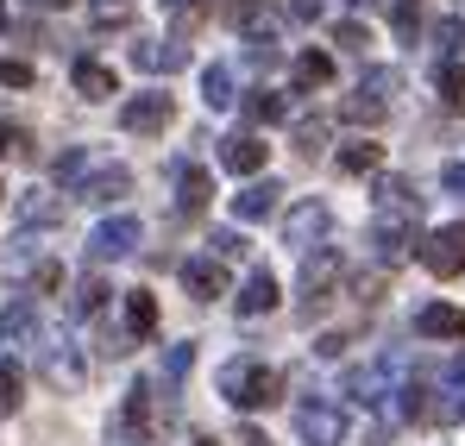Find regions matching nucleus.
<instances>
[{
    "instance_id": "obj_1",
    "label": "nucleus",
    "mask_w": 465,
    "mask_h": 446,
    "mask_svg": "<svg viewBox=\"0 0 465 446\" xmlns=\"http://www.w3.org/2000/svg\"><path fill=\"white\" fill-rule=\"evenodd\" d=\"M214 383H221V396H227V402L239 409V415H252V409H271V402H277V390H283V377L271 372L264 359H252V352L227 359Z\"/></svg>"
},
{
    "instance_id": "obj_2",
    "label": "nucleus",
    "mask_w": 465,
    "mask_h": 446,
    "mask_svg": "<svg viewBox=\"0 0 465 446\" xmlns=\"http://www.w3.org/2000/svg\"><path fill=\"white\" fill-rule=\"evenodd\" d=\"M396 390H402V352H378L371 365L346 372V396H352V402H365V409H384Z\"/></svg>"
},
{
    "instance_id": "obj_3",
    "label": "nucleus",
    "mask_w": 465,
    "mask_h": 446,
    "mask_svg": "<svg viewBox=\"0 0 465 446\" xmlns=\"http://www.w3.org/2000/svg\"><path fill=\"white\" fill-rule=\"evenodd\" d=\"M139 239H145V226L133 221V214H114V221H101L88 233V258H94V264H120V258L139 252Z\"/></svg>"
},
{
    "instance_id": "obj_4",
    "label": "nucleus",
    "mask_w": 465,
    "mask_h": 446,
    "mask_svg": "<svg viewBox=\"0 0 465 446\" xmlns=\"http://www.w3.org/2000/svg\"><path fill=\"white\" fill-rule=\"evenodd\" d=\"M365 245H371V258L390 271V264H402L421 239H415V221H409V214H378V221H371V233H365Z\"/></svg>"
},
{
    "instance_id": "obj_5",
    "label": "nucleus",
    "mask_w": 465,
    "mask_h": 446,
    "mask_svg": "<svg viewBox=\"0 0 465 446\" xmlns=\"http://www.w3.org/2000/svg\"><path fill=\"white\" fill-rule=\"evenodd\" d=\"M415 258L434 271V277H460L465 271V221H453V226H434L421 245H415Z\"/></svg>"
},
{
    "instance_id": "obj_6",
    "label": "nucleus",
    "mask_w": 465,
    "mask_h": 446,
    "mask_svg": "<svg viewBox=\"0 0 465 446\" xmlns=\"http://www.w3.org/2000/svg\"><path fill=\"white\" fill-rule=\"evenodd\" d=\"M296 434H302L309 446H340L346 441V409L327 402V396H314V402L296 409Z\"/></svg>"
},
{
    "instance_id": "obj_7",
    "label": "nucleus",
    "mask_w": 465,
    "mask_h": 446,
    "mask_svg": "<svg viewBox=\"0 0 465 446\" xmlns=\"http://www.w3.org/2000/svg\"><path fill=\"white\" fill-rule=\"evenodd\" d=\"M333 283H340V245H314V258L302 264V314L309 321L321 302H333Z\"/></svg>"
},
{
    "instance_id": "obj_8",
    "label": "nucleus",
    "mask_w": 465,
    "mask_h": 446,
    "mask_svg": "<svg viewBox=\"0 0 465 446\" xmlns=\"http://www.w3.org/2000/svg\"><path fill=\"white\" fill-rule=\"evenodd\" d=\"M170 120H176V101H170L163 88H152V94H133V101L120 107V126H126V133H139V139H145V133H163Z\"/></svg>"
},
{
    "instance_id": "obj_9",
    "label": "nucleus",
    "mask_w": 465,
    "mask_h": 446,
    "mask_svg": "<svg viewBox=\"0 0 465 446\" xmlns=\"http://www.w3.org/2000/svg\"><path fill=\"white\" fill-rule=\"evenodd\" d=\"M38 372H45V383H57V390H82L88 365H82V352L70 340H51V346H38Z\"/></svg>"
},
{
    "instance_id": "obj_10",
    "label": "nucleus",
    "mask_w": 465,
    "mask_h": 446,
    "mask_svg": "<svg viewBox=\"0 0 465 446\" xmlns=\"http://www.w3.org/2000/svg\"><path fill=\"white\" fill-rule=\"evenodd\" d=\"M176 277H183V290H189L195 302L227 296V264H221V258H208V252H202V258H183V264H176Z\"/></svg>"
},
{
    "instance_id": "obj_11",
    "label": "nucleus",
    "mask_w": 465,
    "mask_h": 446,
    "mask_svg": "<svg viewBox=\"0 0 465 446\" xmlns=\"http://www.w3.org/2000/svg\"><path fill=\"white\" fill-rule=\"evenodd\" d=\"M327 226H333V214H327V202H296V208H290V221H283V245H296V252H302V245H314V239H327Z\"/></svg>"
},
{
    "instance_id": "obj_12",
    "label": "nucleus",
    "mask_w": 465,
    "mask_h": 446,
    "mask_svg": "<svg viewBox=\"0 0 465 446\" xmlns=\"http://www.w3.org/2000/svg\"><path fill=\"white\" fill-rule=\"evenodd\" d=\"M415 333H421V340H460L465 346V308H453V302L415 308Z\"/></svg>"
},
{
    "instance_id": "obj_13",
    "label": "nucleus",
    "mask_w": 465,
    "mask_h": 446,
    "mask_svg": "<svg viewBox=\"0 0 465 446\" xmlns=\"http://www.w3.org/2000/svg\"><path fill=\"white\" fill-rule=\"evenodd\" d=\"M170 176H176V214L189 221V214H202L208 208V195H214V176L208 170H195V164H170Z\"/></svg>"
},
{
    "instance_id": "obj_14",
    "label": "nucleus",
    "mask_w": 465,
    "mask_h": 446,
    "mask_svg": "<svg viewBox=\"0 0 465 446\" xmlns=\"http://www.w3.org/2000/svg\"><path fill=\"white\" fill-rule=\"evenodd\" d=\"M277 208H283V189H277L271 176H264V183H245V189L232 195V214H239V221H271Z\"/></svg>"
},
{
    "instance_id": "obj_15",
    "label": "nucleus",
    "mask_w": 465,
    "mask_h": 446,
    "mask_svg": "<svg viewBox=\"0 0 465 446\" xmlns=\"http://www.w3.org/2000/svg\"><path fill=\"white\" fill-rule=\"evenodd\" d=\"M264 151L252 133H232V139H221V170H232V176H258L264 170Z\"/></svg>"
},
{
    "instance_id": "obj_16",
    "label": "nucleus",
    "mask_w": 465,
    "mask_h": 446,
    "mask_svg": "<svg viewBox=\"0 0 465 446\" xmlns=\"http://www.w3.org/2000/svg\"><path fill=\"white\" fill-rule=\"evenodd\" d=\"M232 308H239V321L271 314V308H277V277H271V271H252V277H245V290L232 296Z\"/></svg>"
},
{
    "instance_id": "obj_17",
    "label": "nucleus",
    "mask_w": 465,
    "mask_h": 446,
    "mask_svg": "<svg viewBox=\"0 0 465 446\" xmlns=\"http://www.w3.org/2000/svg\"><path fill=\"white\" fill-rule=\"evenodd\" d=\"M126 189H133V170H126V164H107V170H94V176L82 183L76 195H82V202H94V208H107V202H120Z\"/></svg>"
},
{
    "instance_id": "obj_18",
    "label": "nucleus",
    "mask_w": 465,
    "mask_h": 446,
    "mask_svg": "<svg viewBox=\"0 0 465 446\" xmlns=\"http://www.w3.org/2000/svg\"><path fill=\"white\" fill-rule=\"evenodd\" d=\"M13 221L25 226V233H32V226H57V221H64V202L45 195V189H25V195L13 202Z\"/></svg>"
},
{
    "instance_id": "obj_19",
    "label": "nucleus",
    "mask_w": 465,
    "mask_h": 446,
    "mask_svg": "<svg viewBox=\"0 0 465 446\" xmlns=\"http://www.w3.org/2000/svg\"><path fill=\"white\" fill-rule=\"evenodd\" d=\"M183 64H189V51H183V45H163V38H139V45H133V70H183Z\"/></svg>"
},
{
    "instance_id": "obj_20",
    "label": "nucleus",
    "mask_w": 465,
    "mask_h": 446,
    "mask_svg": "<svg viewBox=\"0 0 465 446\" xmlns=\"http://www.w3.org/2000/svg\"><path fill=\"white\" fill-rule=\"evenodd\" d=\"M0 340H6V346H32V340H38V308L25 296L0 308Z\"/></svg>"
},
{
    "instance_id": "obj_21",
    "label": "nucleus",
    "mask_w": 465,
    "mask_h": 446,
    "mask_svg": "<svg viewBox=\"0 0 465 446\" xmlns=\"http://www.w3.org/2000/svg\"><path fill=\"white\" fill-rule=\"evenodd\" d=\"M378 214H409V221H421V195L409 189V176H378Z\"/></svg>"
},
{
    "instance_id": "obj_22",
    "label": "nucleus",
    "mask_w": 465,
    "mask_h": 446,
    "mask_svg": "<svg viewBox=\"0 0 465 446\" xmlns=\"http://www.w3.org/2000/svg\"><path fill=\"white\" fill-rule=\"evenodd\" d=\"M333 164H340L346 176H378V170H384V145H371V139H352V145L333 151Z\"/></svg>"
},
{
    "instance_id": "obj_23",
    "label": "nucleus",
    "mask_w": 465,
    "mask_h": 446,
    "mask_svg": "<svg viewBox=\"0 0 465 446\" xmlns=\"http://www.w3.org/2000/svg\"><path fill=\"white\" fill-rule=\"evenodd\" d=\"M152 333H157V296L126 290V340H152Z\"/></svg>"
},
{
    "instance_id": "obj_24",
    "label": "nucleus",
    "mask_w": 465,
    "mask_h": 446,
    "mask_svg": "<svg viewBox=\"0 0 465 446\" xmlns=\"http://www.w3.org/2000/svg\"><path fill=\"white\" fill-rule=\"evenodd\" d=\"M70 82H76L82 101H107V94H114V70H107V64H94V57H76Z\"/></svg>"
},
{
    "instance_id": "obj_25",
    "label": "nucleus",
    "mask_w": 465,
    "mask_h": 446,
    "mask_svg": "<svg viewBox=\"0 0 465 446\" xmlns=\"http://www.w3.org/2000/svg\"><path fill=\"white\" fill-rule=\"evenodd\" d=\"M232 101H239V94H232V70L227 64H208V70H202V107H208V114H227Z\"/></svg>"
},
{
    "instance_id": "obj_26",
    "label": "nucleus",
    "mask_w": 465,
    "mask_h": 446,
    "mask_svg": "<svg viewBox=\"0 0 465 446\" xmlns=\"http://www.w3.org/2000/svg\"><path fill=\"white\" fill-rule=\"evenodd\" d=\"M290 75H296V88H327V82H333V57H327V51H302V57L290 64Z\"/></svg>"
},
{
    "instance_id": "obj_27",
    "label": "nucleus",
    "mask_w": 465,
    "mask_h": 446,
    "mask_svg": "<svg viewBox=\"0 0 465 446\" xmlns=\"http://www.w3.org/2000/svg\"><path fill=\"white\" fill-rule=\"evenodd\" d=\"M245 114H252L258 126H277V120H290V101H283L277 88H252V94H245Z\"/></svg>"
},
{
    "instance_id": "obj_28",
    "label": "nucleus",
    "mask_w": 465,
    "mask_h": 446,
    "mask_svg": "<svg viewBox=\"0 0 465 446\" xmlns=\"http://www.w3.org/2000/svg\"><path fill=\"white\" fill-rule=\"evenodd\" d=\"M384 114H390L384 101H371V94H359V88H352V94L340 101V120H346V126H378Z\"/></svg>"
},
{
    "instance_id": "obj_29",
    "label": "nucleus",
    "mask_w": 465,
    "mask_h": 446,
    "mask_svg": "<svg viewBox=\"0 0 465 446\" xmlns=\"http://www.w3.org/2000/svg\"><path fill=\"white\" fill-rule=\"evenodd\" d=\"M434 82H440V107H453V114H465V64H460V57H447Z\"/></svg>"
},
{
    "instance_id": "obj_30",
    "label": "nucleus",
    "mask_w": 465,
    "mask_h": 446,
    "mask_svg": "<svg viewBox=\"0 0 465 446\" xmlns=\"http://www.w3.org/2000/svg\"><path fill=\"white\" fill-rule=\"evenodd\" d=\"M396 88H402V75H396V70H384V64L359 75V94H371V101H384V107H390V94H396Z\"/></svg>"
},
{
    "instance_id": "obj_31",
    "label": "nucleus",
    "mask_w": 465,
    "mask_h": 446,
    "mask_svg": "<svg viewBox=\"0 0 465 446\" xmlns=\"http://www.w3.org/2000/svg\"><path fill=\"white\" fill-rule=\"evenodd\" d=\"M101 308H107V283H101V277H82L76 283V314L88 321V314H101Z\"/></svg>"
},
{
    "instance_id": "obj_32",
    "label": "nucleus",
    "mask_w": 465,
    "mask_h": 446,
    "mask_svg": "<svg viewBox=\"0 0 465 446\" xmlns=\"http://www.w3.org/2000/svg\"><path fill=\"white\" fill-rule=\"evenodd\" d=\"M19 390H25L19 365H13V359H0V415H13V409H19Z\"/></svg>"
},
{
    "instance_id": "obj_33",
    "label": "nucleus",
    "mask_w": 465,
    "mask_h": 446,
    "mask_svg": "<svg viewBox=\"0 0 465 446\" xmlns=\"http://www.w3.org/2000/svg\"><path fill=\"white\" fill-rule=\"evenodd\" d=\"M57 183H64V189H82V183H88V151H64V157H57Z\"/></svg>"
},
{
    "instance_id": "obj_34",
    "label": "nucleus",
    "mask_w": 465,
    "mask_h": 446,
    "mask_svg": "<svg viewBox=\"0 0 465 446\" xmlns=\"http://www.w3.org/2000/svg\"><path fill=\"white\" fill-rule=\"evenodd\" d=\"M390 25H396L402 38H415V32H421V0H390Z\"/></svg>"
},
{
    "instance_id": "obj_35",
    "label": "nucleus",
    "mask_w": 465,
    "mask_h": 446,
    "mask_svg": "<svg viewBox=\"0 0 465 446\" xmlns=\"http://www.w3.org/2000/svg\"><path fill=\"white\" fill-rule=\"evenodd\" d=\"M434 45H440L447 57H465V19H440V25H434Z\"/></svg>"
},
{
    "instance_id": "obj_36",
    "label": "nucleus",
    "mask_w": 465,
    "mask_h": 446,
    "mask_svg": "<svg viewBox=\"0 0 465 446\" xmlns=\"http://www.w3.org/2000/svg\"><path fill=\"white\" fill-rule=\"evenodd\" d=\"M189 365H195V346H189V340H183V346H170V359H163V377H170V390L189 377Z\"/></svg>"
},
{
    "instance_id": "obj_37",
    "label": "nucleus",
    "mask_w": 465,
    "mask_h": 446,
    "mask_svg": "<svg viewBox=\"0 0 465 446\" xmlns=\"http://www.w3.org/2000/svg\"><path fill=\"white\" fill-rule=\"evenodd\" d=\"M208 258H221V264H227V258H245V239H239L232 226H221V233L208 239Z\"/></svg>"
},
{
    "instance_id": "obj_38",
    "label": "nucleus",
    "mask_w": 465,
    "mask_h": 446,
    "mask_svg": "<svg viewBox=\"0 0 465 446\" xmlns=\"http://www.w3.org/2000/svg\"><path fill=\"white\" fill-rule=\"evenodd\" d=\"M333 45H340V51H365V45H371V32H365L359 19H340V25H333Z\"/></svg>"
},
{
    "instance_id": "obj_39",
    "label": "nucleus",
    "mask_w": 465,
    "mask_h": 446,
    "mask_svg": "<svg viewBox=\"0 0 465 446\" xmlns=\"http://www.w3.org/2000/svg\"><path fill=\"white\" fill-rule=\"evenodd\" d=\"M0 88H32V64H19V57H0Z\"/></svg>"
},
{
    "instance_id": "obj_40",
    "label": "nucleus",
    "mask_w": 465,
    "mask_h": 446,
    "mask_svg": "<svg viewBox=\"0 0 465 446\" xmlns=\"http://www.w3.org/2000/svg\"><path fill=\"white\" fill-rule=\"evenodd\" d=\"M296 145L321 151V145H327V120H296Z\"/></svg>"
},
{
    "instance_id": "obj_41",
    "label": "nucleus",
    "mask_w": 465,
    "mask_h": 446,
    "mask_svg": "<svg viewBox=\"0 0 465 446\" xmlns=\"http://www.w3.org/2000/svg\"><path fill=\"white\" fill-rule=\"evenodd\" d=\"M440 189L465 202V164H460V157H453V164H440Z\"/></svg>"
},
{
    "instance_id": "obj_42",
    "label": "nucleus",
    "mask_w": 465,
    "mask_h": 446,
    "mask_svg": "<svg viewBox=\"0 0 465 446\" xmlns=\"http://www.w3.org/2000/svg\"><path fill=\"white\" fill-rule=\"evenodd\" d=\"M57 283H64L57 264H38V271H32V290H57Z\"/></svg>"
},
{
    "instance_id": "obj_43",
    "label": "nucleus",
    "mask_w": 465,
    "mask_h": 446,
    "mask_svg": "<svg viewBox=\"0 0 465 446\" xmlns=\"http://www.w3.org/2000/svg\"><path fill=\"white\" fill-rule=\"evenodd\" d=\"M314 352H321V359H340V352H346V333H321Z\"/></svg>"
},
{
    "instance_id": "obj_44",
    "label": "nucleus",
    "mask_w": 465,
    "mask_h": 446,
    "mask_svg": "<svg viewBox=\"0 0 465 446\" xmlns=\"http://www.w3.org/2000/svg\"><path fill=\"white\" fill-rule=\"evenodd\" d=\"M290 13L296 19H321V0H290Z\"/></svg>"
},
{
    "instance_id": "obj_45",
    "label": "nucleus",
    "mask_w": 465,
    "mask_h": 446,
    "mask_svg": "<svg viewBox=\"0 0 465 446\" xmlns=\"http://www.w3.org/2000/svg\"><path fill=\"white\" fill-rule=\"evenodd\" d=\"M232 446H271V441H264L258 428H239V441H232Z\"/></svg>"
},
{
    "instance_id": "obj_46",
    "label": "nucleus",
    "mask_w": 465,
    "mask_h": 446,
    "mask_svg": "<svg viewBox=\"0 0 465 446\" xmlns=\"http://www.w3.org/2000/svg\"><path fill=\"white\" fill-rule=\"evenodd\" d=\"M32 6H70V0H32Z\"/></svg>"
},
{
    "instance_id": "obj_47",
    "label": "nucleus",
    "mask_w": 465,
    "mask_h": 446,
    "mask_svg": "<svg viewBox=\"0 0 465 446\" xmlns=\"http://www.w3.org/2000/svg\"><path fill=\"white\" fill-rule=\"evenodd\" d=\"M163 6H195V0H163Z\"/></svg>"
},
{
    "instance_id": "obj_48",
    "label": "nucleus",
    "mask_w": 465,
    "mask_h": 446,
    "mask_svg": "<svg viewBox=\"0 0 465 446\" xmlns=\"http://www.w3.org/2000/svg\"><path fill=\"white\" fill-rule=\"evenodd\" d=\"M195 446H221V441H208V434H202V441H195Z\"/></svg>"
},
{
    "instance_id": "obj_49",
    "label": "nucleus",
    "mask_w": 465,
    "mask_h": 446,
    "mask_svg": "<svg viewBox=\"0 0 465 446\" xmlns=\"http://www.w3.org/2000/svg\"><path fill=\"white\" fill-rule=\"evenodd\" d=\"M0 25H6V0H0Z\"/></svg>"
},
{
    "instance_id": "obj_50",
    "label": "nucleus",
    "mask_w": 465,
    "mask_h": 446,
    "mask_svg": "<svg viewBox=\"0 0 465 446\" xmlns=\"http://www.w3.org/2000/svg\"><path fill=\"white\" fill-rule=\"evenodd\" d=\"M101 6H114V0H101Z\"/></svg>"
},
{
    "instance_id": "obj_51",
    "label": "nucleus",
    "mask_w": 465,
    "mask_h": 446,
    "mask_svg": "<svg viewBox=\"0 0 465 446\" xmlns=\"http://www.w3.org/2000/svg\"><path fill=\"white\" fill-rule=\"evenodd\" d=\"M0 202H6V189H0Z\"/></svg>"
},
{
    "instance_id": "obj_52",
    "label": "nucleus",
    "mask_w": 465,
    "mask_h": 446,
    "mask_svg": "<svg viewBox=\"0 0 465 446\" xmlns=\"http://www.w3.org/2000/svg\"><path fill=\"white\" fill-rule=\"evenodd\" d=\"M352 6H365V0H352Z\"/></svg>"
}]
</instances>
